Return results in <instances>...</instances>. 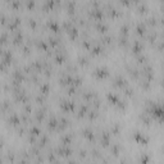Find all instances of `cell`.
Returning a JSON list of instances; mask_svg holds the SVG:
<instances>
[{
    "label": "cell",
    "mask_w": 164,
    "mask_h": 164,
    "mask_svg": "<svg viewBox=\"0 0 164 164\" xmlns=\"http://www.w3.org/2000/svg\"><path fill=\"white\" fill-rule=\"evenodd\" d=\"M21 1H19V0H14V1H12V3H10V7H12L13 8V9H19V8H21Z\"/></svg>",
    "instance_id": "cell-1"
},
{
    "label": "cell",
    "mask_w": 164,
    "mask_h": 164,
    "mask_svg": "<svg viewBox=\"0 0 164 164\" xmlns=\"http://www.w3.org/2000/svg\"><path fill=\"white\" fill-rule=\"evenodd\" d=\"M54 7V1H46L44 4V9H51Z\"/></svg>",
    "instance_id": "cell-2"
},
{
    "label": "cell",
    "mask_w": 164,
    "mask_h": 164,
    "mask_svg": "<svg viewBox=\"0 0 164 164\" xmlns=\"http://www.w3.org/2000/svg\"><path fill=\"white\" fill-rule=\"evenodd\" d=\"M26 5H27V8H28V9H32V8L35 7V1H30V0H27Z\"/></svg>",
    "instance_id": "cell-3"
},
{
    "label": "cell",
    "mask_w": 164,
    "mask_h": 164,
    "mask_svg": "<svg viewBox=\"0 0 164 164\" xmlns=\"http://www.w3.org/2000/svg\"><path fill=\"white\" fill-rule=\"evenodd\" d=\"M138 10H141V12L146 10V4H140V7H138Z\"/></svg>",
    "instance_id": "cell-4"
},
{
    "label": "cell",
    "mask_w": 164,
    "mask_h": 164,
    "mask_svg": "<svg viewBox=\"0 0 164 164\" xmlns=\"http://www.w3.org/2000/svg\"><path fill=\"white\" fill-rule=\"evenodd\" d=\"M162 10H164V3H162Z\"/></svg>",
    "instance_id": "cell-5"
}]
</instances>
